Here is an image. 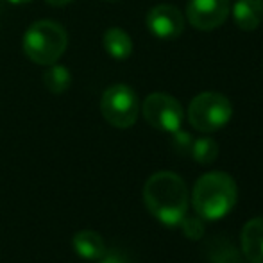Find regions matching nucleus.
I'll list each match as a JSON object with an SVG mask.
<instances>
[{"mask_svg": "<svg viewBox=\"0 0 263 263\" xmlns=\"http://www.w3.org/2000/svg\"><path fill=\"white\" fill-rule=\"evenodd\" d=\"M143 202L161 224L179 226L188 211V188L183 177L174 172H156L143 186Z\"/></svg>", "mask_w": 263, "mask_h": 263, "instance_id": "f257e3e1", "label": "nucleus"}, {"mask_svg": "<svg viewBox=\"0 0 263 263\" xmlns=\"http://www.w3.org/2000/svg\"><path fill=\"white\" fill-rule=\"evenodd\" d=\"M238 188L229 174L208 172L197 179L192 194L195 213L204 220H218L226 217L236 204Z\"/></svg>", "mask_w": 263, "mask_h": 263, "instance_id": "f03ea898", "label": "nucleus"}, {"mask_svg": "<svg viewBox=\"0 0 263 263\" xmlns=\"http://www.w3.org/2000/svg\"><path fill=\"white\" fill-rule=\"evenodd\" d=\"M68 45L63 25L52 20H40L27 29L24 36V52L36 65L50 66L59 61Z\"/></svg>", "mask_w": 263, "mask_h": 263, "instance_id": "7ed1b4c3", "label": "nucleus"}, {"mask_svg": "<svg viewBox=\"0 0 263 263\" xmlns=\"http://www.w3.org/2000/svg\"><path fill=\"white\" fill-rule=\"evenodd\" d=\"M233 106L229 99L217 91H204L192 99L188 107V120L192 127L201 133H215L229 124Z\"/></svg>", "mask_w": 263, "mask_h": 263, "instance_id": "20e7f679", "label": "nucleus"}, {"mask_svg": "<svg viewBox=\"0 0 263 263\" xmlns=\"http://www.w3.org/2000/svg\"><path fill=\"white\" fill-rule=\"evenodd\" d=\"M101 111L107 124L117 129H129L140 113L138 95L127 84H113L102 93Z\"/></svg>", "mask_w": 263, "mask_h": 263, "instance_id": "39448f33", "label": "nucleus"}, {"mask_svg": "<svg viewBox=\"0 0 263 263\" xmlns=\"http://www.w3.org/2000/svg\"><path fill=\"white\" fill-rule=\"evenodd\" d=\"M142 113L149 125L163 133H176L183 125V106L166 93H151L142 106Z\"/></svg>", "mask_w": 263, "mask_h": 263, "instance_id": "423d86ee", "label": "nucleus"}, {"mask_svg": "<svg viewBox=\"0 0 263 263\" xmlns=\"http://www.w3.org/2000/svg\"><path fill=\"white\" fill-rule=\"evenodd\" d=\"M229 11V0H190L186 6V18L199 31H213L228 20Z\"/></svg>", "mask_w": 263, "mask_h": 263, "instance_id": "0eeeda50", "label": "nucleus"}, {"mask_svg": "<svg viewBox=\"0 0 263 263\" xmlns=\"http://www.w3.org/2000/svg\"><path fill=\"white\" fill-rule=\"evenodd\" d=\"M145 24L151 34L159 40H174L184 31V16L176 6H170V4L154 6L147 13Z\"/></svg>", "mask_w": 263, "mask_h": 263, "instance_id": "6e6552de", "label": "nucleus"}, {"mask_svg": "<svg viewBox=\"0 0 263 263\" xmlns=\"http://www.w3.org/2000/svg\"><path fill=\"white\" fill-rule=\"evenodd\" d=\"M242 253L251 263H263V217L251 218L242 229Z\"/></svg>", "mask_w": 263, "mask_h": 263, "instance_id": "1a4fd4ad", "label": "nucleus"}, {"mask_svg": "<svg viewBox=\"0 0 263 263\" xmlns=\"http://www.w3.org/2000/svg\"><path fill=\"white\" fill-rule=\"evenodd\" d=\"M229 13L242 31H256L263 22V0H236Z\"/></svg>", "mask_w": 263, "mask_h": 263, "instance_id": "9d476101", "label": "nucleus"}, {"mask_svg": "<svg viewBox=\"0 0 263 263\" xmlns=\"http://www.w3.org/2000/svg\"><path fill=\"white\" fill-rule=\"evenodd\" d=\"M72 246L73 251L84 260H101L107 251L102 236L97 231H91V229L76 233L72 238Z\"/></svg>", "mask_w": 263, "mask_h": 263, "instance_id": "9b49d317", "label": "nucleus"}, {"mask_svg": "<svg viewBox=\"0 0 263 263\" xmlns=\"http://www.w3.org/2000/svg\"><path fill=\"white\" fill-rule=\"evenodd\" d=\"M102 45L106 52L117 61H125L133 54V40L124 29L109 27L102 36Z\"/></svg>", "mask_w": 263, "mask_h": 263, "instance_id": "f8f14e48", "label": "nucleus"}, {"mask_svg": "<svg viewBox=\"0 0 263 263\" xmlns=\"http://www.w3.org/2000/svg\"><path fill=\"white\" fill-rule=\"evenodd\" d=\"M43 84L45 88L50 91V93H65L66 90L70 88L72 84V76H70V70L63 65H50V68L43 73Z\"/></svg>", "mask_w": 263, "mask_h": 263, "instance_id": "ddd939ff", "label": "nucleus"}, {"mask_svg": "<svg viewBox=\"0 0 263 263\" xmlns=\"http://www.w3.org/2000/svg\"><path fill=\"white\" fill-rule=\"evenodd\" d=\"M190 154L201 165H211L218 156V145L210 136H201V138H195L192 142Z\"/></svg>", "mask_w": 263, "mask_h": 263, "instance_id": "4468645a", "label": "nucleus"}, {"mask_svg": "<svg viewBox=\"0 0 263 263\" xmlns=\"http://www.w3.org/2000/svg\"><path fill=\"white\" fill-rule=\"evenodd\" d=\"M210 258L213 263H242V258H240L238 251L228 242L218 243L217 247H213Z\"/></svg>", "mask_w": 263, "mask_h": 263, "instance_id": "2eb2a0df", "label": "nucleus"}, {"mask_svg": "<svg viewBox=\"0 0 263 263\" xmlns=\"http://www.w3.org/2000/svg\"><path fill=\"white\" fill-rule=\"evenodd\" d=\"M181 229H183L184 236L190 240H199L204 235V222L199 217H188L184 215V218L181 220Z\"/></svg>", "mask_w": 263, "mask_h": 263, "instance_id": "dca6fc26", "label": "nucleus"}, {"mask_svg": "<svg viewBox=\"0 0 263 263\" xmlns=\"http://www.w3.org/2000/svg\"><path fill=\"white\" fill-rule=\"evenodd\" d=\"M172 145L174 149L177 151L179 154H188L192 149V142H194V138H192L190 133L183 131V129H177L176 133H172Z\"/></svg>", "mask_w": 263, "mask_h": 263, "instance_id": "f3484780", "label": "nucleus"}, {"mask_svg": "<svg viewBox=\"0 0 263 263\" xmlns=\"http://www.w3.org/2000/svg\"><path fill=\"white\" fill-rule=\"evenodd\" d=\"M99 263H127V258L122 253H117V251H106Z\"/></svg>", "mask_w": 263, "mask_h": 263, "instance_id": "a211bd4d", "label": "nucleus"}, {"mask_svg": "<svg viewBox=\"0 0 263 263\" xmlns=\"http://www.w3.org/2000/svg\"><path fill=\"white\" fill-rule=\"evenodd\" d=\"M45 2H49L50 6H55V7H59V6H68V4L76 2V0H45Z\"/></svg>", "mask_w": 263, "mask_h": 263, "instance_id": "6ab92c4d", "label": "nucleus"}, {"mask_svg": "<svg viewBox=\"0 0 263 263\" xmlns=\"http://www.w3.org/2000/svg\"><path fill=\"white\" fill-rule=\"evenodd\" d=\"M7 2L14 4V6H24V4H29V2H32V0H7Z\"/></svg>", "mask_w": 263, "mask_h": 263, "instance_id": "aec40b11", "label": "nucleus"}, {"mask_svg": "<svg viewBox=\"0 0 263 263\" xmlns=\"http://www.w3.org/2000/svg\"><path fill=\"white\" fill-rule=\"evenodd\" d=\"M104 2H117V0H104Z\"/></svg>", "mask_w": 263, "mask_h": 263, "instance_id": "412c9836", "label": "nucleus"}]
</instances>
